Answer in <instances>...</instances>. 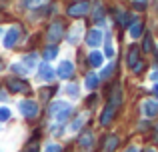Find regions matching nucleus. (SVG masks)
Returning a JSON list of instances; mask_svg holds the SVG:
<instances>
[{"label":"nucleus","instance_id":"obj_1","mask_svg":"<svg viewBox=\"0 0 158 152\" xmlns=\"http://www.w3.org/2000/svg\"><path fill=\"white\" fill-rule=\"evenodd\" d=\"M46 38H48V42H50V44H56V42H60V40L64 38V24H62L60 20L50 22L48 32H46Z\"/></svg>","mask_w":158,"mask_h":152},{"label":"nucleus","instance_id":"obj_2","mask_svg":"<svg viewBox=\"0 0 158 152\" xmlns=\"http://www.w3.org/2000/svg\"><path fill=\"white\" fill-rule=\"evenodd\" d=\"M18 112L24 118H36L38 116V104L34 100H22L18 104Z\"/></svg>","mask_w":158,"mask_h":152},{"label":"nucleus","instance_id":"obj_3","mask_svg":"<svg viewBox=\"0 0 158 152\" xmlns=\"http://www.w3.org/2000/svg\"><path fill=\"white\" fill-rule=\"evenodd\" d=\"M20 26H10L8 28V32H6V36H4V48H14L16 46V42H18V38H20Z\"/></svg>","mask_w":158,"mask_h":152},{"label":"nucleus","instance_id":"obj_4","mask_svg":"<svg viewBox=\"0 0 158 152\" xmlns=\"http://www.w3.org/2000/svg\"><path fill=\"white\" fill-rule=\"evenodd\" d=\"M86 12H88V2H76V4H72V6L66 8V14L72 16V18H80V16H84Z\"/></svg>","mask_w":158,"mask_h":152},{"label":"nucleus","instance_id":"obj_5","mask_svg":"<svg viewBox=\"0 0 158 152\" xmlns=\"http://www.w3.org/2000/svg\"><path fill=\"white\" fill-rule=\"evenodd\" d=\"M6 86H8V92H28V84L20 78H8L6 80Z\"/></svg>","mask_w":158,"mask_h":152},{"label":"nucleus","instance_id":"obj_6","mask_svg":"<svg viewBox=\"0 0 158 152\" xmlns=\"http://www.w3.org/2000/svg\"><path fill=\"white\" fill-rule=\"evenodd\" d=\"M38 76L42 78L44 82H52L54 78H56V70L50 66V62H44V64H40V68H38Z\"/></svg>","mask_w":158,"mask_h":152},{"label":"nucleus","instance_id":"obj_7","mask_svg":"<svg viewBox=\"0 0 158 152\" xmlns=\"http://www.w3.org/2000/svg\"><path fill=\"white\" fill-rule=\"evenodd\" d=\"M56 76H60V78H64V80H68V78H72L74 76V66H72V62H60V66L56 68Z\"/></svg>","mask_w":158,"mask_h":152},{"label":"nucleus","instance_id":"obj_8","mask_svg":"<svg viewBox=\"0 0 158 152\" xmlns=\"http://www.w3.org/2000/svg\"><path fill=\"white\" fill-rule=\"evenodd\" d=\"M78 142H80V148L84 150V152H90V150H92V132H88V130L82 132Z\"/></svg>","mask_w":158,"mask_h":152},{"label":"nucleus","instance_id":"obj_9","mask_svg":"<svg viewBox=\"0 0 158 152\" xmlns=\"http://www.w3.org/2000/svg\"><path fill=\"white\" fill-rule=\"evenodd\" d=\"M68 106H70V104H66V102H62V100H56V102H52V104L48 106V116H50V118H54L58 112H60V110L68 108Z\"/></svg>","mask_w":158,"mask_h":152},{"label":"nucleus","instance_id":"obj_10","mask_svg":"<svg viewBox=\"0 0 158 152\" xmlns=\"http://www.w3.org/2000/svg\"><path fill=\"white\" fill-rule=\"evenodd\" d=\"M10 70L14 72V74H18V76H26L28 72H30V70L26 68V64L22 62V60H20V62H14V64L10 66Z\"/></svg>","mask_w":158,"mask_h":152},{"label":"nucleus","instance_id":"obj_11","mask_svg":"<svg viewBox=\"0 0 158 152\" xmlns=\"http://www.w3.org/2000/svg\"><path fill=\"white\" fill-rule=\"evenodd\" d=\"M42 56H44V60H46V62H52V60H54V58H56V56H58V50H56V44H52V46L44 48Z\"/></svg>","mask_w":158,"mask_h":152},{"label":"nucleus","instance_id":"obj_12","mask_svg":"<svg viewBox=\"0 0 158 152\" xmlns=\"http://www.w3.org/2000/svg\"><path fill=\"white\" fill-rule=\"evenodd\" d=\"M112 112H114V106H108L104 112H102V120H100V122H102L104 126L110 124V120H112Z\"/></svg>","mask_w":158,"mask_h":152},{"label":"nucleus","instance_id":"obj_13","mask_svg":"<svg viewBox=\"0 0 158 152\" xmlns=\"http://www.w3.org/2000/svg\"><path fill=\"white\" fill-rule=\"evenodd\" d=\"M48 2H50V0H28V2H26V6H28V8H32V10H36V8L46 6Z\"/></svg>","mask_w":158,"mask_h":152},{"label":"nucleus","instance_id":"obj_14","mask_svg":"<svg viewBox=\"0 0 158 152\" xmlns=\"http://www.w3.org/2000/svg\"><path fill=\"white\" fill-rule=\"evenodd\" d=\"M86 42L88 44H98L100 42V32H96V30H92V32H88V36H86Z\"/></svg>","mask_w":158,"mask_h":152},{"label":"nucleus","instance_id":"obj_15","mask_svg":"<svg viewBox=\"0 0 158 152\" xmlns=\"http://www.w3.org/2000/svg\"><path fill=\"white\" fill-rule=\"evenodd\" d=\"M82 30V26H76V28H72V30L68 32V42L70 44H76L78 42V32Z\"/></svg>","mask_w":158,"mask_h":152},{"label":"nucleus","instance_id":"obj_16","mask_svg":"<svg viewBox=\"0 0 158 152\" xmlns=\"http://www.w3.org/2000/svg\"><path fill=\"white\" fill-rule=\"evenodd\" d=\"M24 64H26V68L28 70H34V66H36V54H28L26 58L22 60Z\"/></svg>","mask_w":158,"mask_h":152},{"label":"nucleus","instance_id":"obj_17","mask_svg":"<svg viewBox=\"0 0 158 152\" xmlns=\"http://www.w3.org/2000/svg\"><path fill=\"white\" fill-rule=\"evenodd\" d=\"M96 82H98V78H96V76H94V74H88V76H86V88L92 90L94 86H96Z\"/></svg>","mask_w":158,"mask_h":152},{"label":"nucleus","instance_id":"obj_18","mask_svg":"<svg viewBox=\"0 0 158 152\" xmlns=\"http://www.w3.org/2000/svg\"><path fill=\"white\" fill-rule=\"evenodd\" d=\"M8 118H10V110L6 106H0V122H6Z\"/></svg>","mask_w":158,"mask_h":152},{"label":"nucleus","instance_id":"obj_19","mask_svg":"<svg viewBox=\"0 0 158 152\" xmlns=\"http://www.w3.org/2000/svg\"><path fill=\"white\" fill-rule=\"evenodd\" d=\"M100 62H102L100 54H98V52H92V54H90V64H92V66H100Z\"/></svg>","mask_w":158,"mask_h":152},{"label":"nucleus","instance_id":"obj_20","mask_svg":"<svg viewBox=\"0 0 158 152\" xmlns=\"http://www.w3.org/2000/svg\"><path fill=\"white\" fill-rule=\"evenodd\" d=\"M66 92H68V96H78L76 84H68V86H66Z\"/></svg>","mask_w":158,"mask_h":152},{"label":"nucleus","instance_id":"obj_21","mask_svg":"<svg viewBox=\"0 0 158 152\" xmlns=\"http://www.w3.org/2000/svg\"><path fill=\"white\" fill-rule=\"evenodd\" d=\"M24 152H38V142H30V144H26V148H24Z\"/></svg>","mask_w":158,"mask_h":152},{"label":"nucleus","instance_id":"obj_22","mask_svg":"<svg viewBox=\"0 0 158 152\" xmlns=\"http://www.w3.org/2000/svg\"><path fill=\"white\" fill-rule=\"evenodd\" d=\"M46 152H62V148L58 144H46Z\"/></svg>","mask_w":158,"mask_h":152},{"label":"nucleus","instance_id":"obj_23","mask_svg":"<svg viewBox=\"0 0 158 152\" xmlns=\"http://www.w3.org/2000/svg\"><path fill=\"white\" fill-rule=\"evenodd\" d=\"M114 146H116V138H110V140H108V146H106V152H112Z\"/></svg>","mask_w":158,"mask_h":152},{"label":"nucleus","instance_id":"obj_24","mask_svg":"<svg viewBox=\"0 0 158 152\" xmlns=\"http://www.w3.org/2000/svg\"><path fill=\"white\" fill-rule=\"evenodd\" d=\"M6 96H8V92H4V90H0V100H6Z\"/></svg>","mask_w":158,"mask_h":152},{"label":"nucleus","instance_id":"obj_25","mask_svg":"<svg viewBox=\"0 0 158 152\" xmlns=\"http://www.w3.org/2000/svg\"><path fill=\"white\" fill-rule=\"evenodd\" d=\"M2 68H4V64H2V60H0V70H2Z\"/></svg>","mask_w":158,"mask_h":152}]
</instances>
